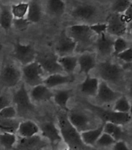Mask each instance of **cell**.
Instances as JSON below:
<instances>
[{"instance_id": "cell-12", "label": "cell", "mask_w": 132, "mask_h": 150, "mask_svg": "<svg viewBox=\"0 0 132 150\" xmlns=\"http://www.w3.org/2000/svg\"><path fill=\"white\" fill-rule=\"evenodd\" d=\"M97 113L105 122H110L120 126L128 124L131 120V116L129 113H120L101 109L97 110Z\"/></svg>"}, {"instance_id": "cell-24", "label": "cell", "mask_w": 132, "mask_h": 150, "mask_svg": "<svg viewBox=\"0 0 132 150\" xmlns=\"http://www.w3.org/2000/svg\"><path fill=\"white\" fill-rule=\"evenodd\" d=\"M42 18V9L39 2L32 1L29 3L28 11L26 19L30 23H36L40 22Z\"/></svg>"}, {"instance_id": "cell-7", "label": "cell", "mask_w": 132, "mask_h": 150, "mask_svg": "<svg viewBox=\"0 0 132 150\" xmlns=\"http://www.w3.org/2000/svg\"><path fill=\"white\" fill-rule=\"evenodd\" d=\"M13 57L24 66L35 61L37 53L32 45H23L17 42L14 47Z\"/></svg>"}, {"instance_id": "cell-14", "label": "cell", "mask_w": 132, "mask_h": 150, "mask_svg": "<svg viewBox=\"0 0 132 150\" xmlns=\"http://www.w3.org/2000/svg\"><path fill=\"white\" fill-rule=\"evenodd\" d=\"M40 130L41 131L43 138H44L48 143L52 145H56L62 140L59 129L52 121H46L41 124Z\"/></svg>"}, {"instance_id": "cell-3", "label": "cell", "mask_w": 132, "mask_h": 150, "mask_svg": "<svg viewBox=\"0 0 132 150\" xmlns=\"http://www.w3.org/2000/svg\"><path fill=\"white\" fill-rule=\"evenodd\" d=\"M68 36L76 43L77 45L88 47L92 43L93 33L89 25H72L68 28Z\"/></svg>"}, {"instance_id": "cell-16", "label": "cell", "mask_w": 132, "mask_h": 150, "mask_svg": "<svg viewBox=\"0 0 132 150\" xmlns=\"http://www.w3.org/2000/svg\"><path fill=\"white\" fill-rule=\"evenodd\" d=\"M114 39L107 33L98 36L96 40V51L102 56H109L114 52Z\"/></svg>"}, {"instance_id": "cell-25", "label": "cell", "mask_w": 132, "mask_h": 150, "mask_svg": "<svg viewBox=\"0 0 132 150\" xmlns=\"http://www.w3.org/2000/svg\"><path fill=\"white\" fill-rule=\"evenodd\" d=\"M72 96V90H60L53 93L54 103L63 110L68 111V101Z\"/></svg>"}, {"instance_id": "cell-44", "label": "cell", "mask_w": 132, "mask_h": 150, "mask_svg": "<svg viewBox=\"0 0 132 150\" xmlns=\"http://www.w3.org/2000/svg\"><path fill=\"white\" fill-rule=\"evenodd\" d=\"M128 30H129V32H130L131 38L132 40V21L128 24Z\"/></svg>"}, {"instance_id": "cell-18", "label": "cell", "mask_w": 132, "mask_h": 150, "mask_svg": "<svg viewBox=\"0 0 132 150\" xmlns=\"http://www.w3.org/2000/svg\"><path fill=\"white\" fill-rule=\"evenodd\" d=\"M75 81V77L72 75L63 74H52L49 75L47 78L44 79L43 84L47 88H54L58 86L65 85L68 83H73Z\"/></svg>"}, {"instance_id": "cell-46", "label": "cell", "mask_w": 132, "mask_h": 150, "mask_svg": "<svg viewBox=\"0 0 132 150\" xmlns=\"http://www.w3.org/2000/svg\"><path fill=\"white\" fill-rule=\"evenodd\" d=\"M129 114L131 116L132 115V100L130 101V110H129Z\"/></svg>"}, {"instance_id": "cell-40", "label": "cell", "mask_w": 132, "mask_h": 150, "mask_svg": "<svg viewBox=\"0 0 132 150\" xmlns=\"http://www.w3.org/2000/svg\"><path fill=\"white\" fill-rule=\"evenodd\" d=\"M90 27L92 33L96 34L97 36L107 33V23H95L90 25Z\"/></svg>"}, {"instance_id": "cell-1", "label": "cell", "mask_w": 132, "mask_h": 150, "mask_svg": "<svg viewBox=\"0 0 132 150\" xmlns=\"http://www.w3.org/2000/svg\"><path fill=\"white\" fill-rule=\"evenodd\" d=\"M58 127L61 139L64 140L68 149L77 150L84 147V143L81 139L80 133L74 126L70 123L68 118V114L65 113H59L58 116Z\"/></svg>"}, {"instance_id": "cell-26", "label": "cell", "mask_w": 132, "mask_h": 150, "mask_svg": "<svg viewBox=\"0 0 132 150\" xmlns=\"http://www.w3.org/2000/svg\"><path fill=\"white\" fill-rule=\"evenodd\" d=\"M58 62L62 69L63 72H67L68 75H71L76 69L78 65V58L72 55L63 56L58 58Z\"/></svg>"}, {"instance_id": "cell-9", "label": "cell", "mask_w": 132, "mask_h": 150, "mask_svg": "<svg viewBox=\"0 0 132 150\" xmlns=\"http://www.w3.org/2000/svg\"><path fill=\"white\" fill-rule=\"evenodd\" d=\"M21 77L22 74L18 68L13 65H7L0 73V82L6 87H14L18 84Z\"/></svg>"}, {"instance_id": "cell-34", "label": "cell", "mask_w": 132, "mask_h": 150, "mask_svg": "<svg viewBox=\"0 0 132 150\" xmlns=\"http://www.w3.org/2000/svg\"><path fill=\"white\" fill-rule=\"evenodd\" d=\"M129 43L124 38H116L114 39V52L113 54L116 56L118 54L123 52L128 48H129Z\"/></svg>"}, {"instance_id": "cell-6", "label": "cell", "mask_w": 132, "mask_h": 150, "mask_svg": "<svg viewBox=\"0 0 132 150\" xmlns=\"http://www.w3.org/2000/svg\"><path fill=\"white\" fill-rule=\"evenodd\" d=\"M107 34L116 38H124L128 30V25L124 20L121 14H111L107 19Z\"/></svg>"}, {"instance_id": "cell-39", "label": "cell", "mask_w": 132, "mask_h": 150, "mask_svg": "<svg viewBox=\"0 0 132 150\" xmlns=\"http://www.w3.org/2000/svg\"><path fill=\"white\" fill-rule=\"evenodd\" d=\"M116 57L121 61L124 62L125 63H131L132 62V47H129L125 51H124L123 52H121Z\"/></svg>"}, {"instance_id": "cell-42", "label": "cell", "mask_w": 132, "mask_h": 150, "mask_svg": "<svg viewBox=\"0 0 132 150\" xmlns=\"http://www.w3.org/2000/svg\"><path fill=\"white\" fill-rule=\"evenodd\" d=\"M112 150H131L128 144L124 140L116 142V143L113 146Z\"/></svg>"}, {"instance_id": "cell-36", "label": "cell", "mask_w": 132, "mask_h": 150, "mask_svg": "<svg viewBox=\"0 0 132 150\" xmlns=\"http://www.w3.org/2000/svg\"><path fill=\"white\" fill-rule=\"evenodd\" d=\"M116 140L113 137L110 136V134L103 132V134H101L98 140H97V142H96V145L99 147L106 148V147L113 146L114 144L116 143Z\"/></svg>"}, {"instance_id": "cell-33", "label": "cell", "mask_w": 132, "mask_h": 150, "mask_svg": "<svg viewBox=\"0 0 132 150\" xmlns=\"http://www.w3.org/2000/svg\"><path fill=\"white\" fill-rule=\"evenodd\" d=\"M16 137L15 134L10 133H0V145L7 149L13 148L16 143Z\"/></svg>"}, {"instance_id": "cell-41", "label": "cell", "mask_w": 132, "mask_h": 150, "mask_svg": "<svg viewBox=\"0 0 132 150\" xmlns=\"http://www.w3.org/2000/svg\"><path fill=\"white\" fill-rule=\"evenodd\" d=\"M122 17H123L124 20L125 21L127 24H129L132 21V2L131 1V3L129 5V6L126 11L122 14Z\"/></svg>"}, {"instance_id": "cell-19", "label": "cell", "mask_w": 132, "mask_h": 150, "mask_svg": "<svg viewBox=\"0 0 132 150\" xmlns=\"http://www.w3.org/2000/svg\"><path fill=\"white\" fill-rule=\"evenodd\" d=\"M30 97L31 100L35 102H47L53 98V93L51 91V89L47 88L44 84L36 86L33 87L30 91Z\"/></svg>"}, {"instance_id": "cell-10", "label": "cell", "mask_w": 132, "mask_h": 150, "mask_svg": "<svg viewBox=\"0 0 132 150\" xmlns=\"http://www.w3.org/2000/svg\"><path fill=\"white\" fill-rule=\"evenodd\" d=\"M13 100L20 112H27L34 109V105L30 97V94L27 92L24 84H23L14 93Z\"/></svg>"}, {"instance_id": "cell-20", "label": "cell", "mask_w": 132, "mask_h": 150, "mask_svg": "<svg viewBox=\"0 0 132 150\" xmlns=\"http://www.w3.org/2000/svg\"><path fill=\"white\" fill-rule=\"evenodd\" d=\"M78 65H79L80 72L86 75H89L93 69L96 67V56L92 53H83L78 58Z\"/></svg>"}, {"instance_id": "cell-47", "label": "cell", "mask_w": 132, "mask_h": 150, "mask_svg": "<svg viewBox=\"0 0 132 150\" xmlns=\"http://www.w3.org/2000/svg\"><path fill=\"white\" fill-rule=\"evenodd\" d=\"M65 150H73V149H66Z\"/></svg>"}, {"instance_id": "cell-11", "label": "cell", "mask_w": 132, "mask_h": 150, "mask_svg": "<svg viewBox=\"0 0 132 150\" xmlns=\"http://www.w3.org/2000/svg\"><path fill=\"white\" fill-rule=\"evenodd\" d=\"M70 123L79 133L92 129V121L87 114L80 111H72L68 114Z\"/></svg>"}, {"instance_id": "cell-21", "label": "cell", "mask_w": 132, "mask_h": 150, "mask_svg": "<svg viewBox=\"0 0 132 150\" xmlns=\"http://www.w3.org/2000/svg\"><path fill=\"white\" fill-rule=\"evenodd\" d=\"M100 81L96 77H92L90 74L85 76V79L80 84V90L83 93L90 96H96L98 91Z\"/></svg>"}, {"instance_id": "cell-17", "label": "cell", "mask_w": 132, "mask_h": 150, "mask_svg": "<svg viewBox=\"0 0 132 150\" xmlns=\"http://www.w3.org/2000/svg\"><path fill=\"white\" fill-rule=\"evenodd\" d=\"M97 15V8L90 4H83L76 6L72 12V16L82 20H92Z\"/></svg>"}, {"instance_id": "cell-15", "label": "cell", "mask_w": 132, "mask_h": 150, "mask_svg": "<svg viewBox=\"0 0 132 150\" xmlns=\"http://www.w3.org/2000/svg\"><path fill=\"white\" fill-rule=\"evenodd\" d=\"M121 96V94L113 90L108 83H105L103 81L100 82L98 91H97L96 96L101 103H114Z\"/></svg>"}, {"instance_id": "cell-38", "label": "cell", "mask_w": 132, "mask_h": 150, "mask_svg": "<svg viewBox=\"0 0 132 150\" xmlns=\"http://www.w3.org/2000/svg\"><path fill=\"white\" fill-rule=\"evenodd\" d=\"M30 23L27 21L26 18L23 19H13V27H15L16 29L20 31H23L25 30H27L28 28Z\"/></svg>"}, {"instance_id": "cell-8", "label": "cell", "mask_w": 132, "mask_h": 150, "mask_svg": "<svg viewBox=\"0 0 132 150\" xmlns=\"http://www.w3.org/2000/svg\"><path fill=\"white\" fill-rule=\"evenodd\" d=\"M48 145V142L39 134L29 138H20L16 141V150H42Z\"/></svg>"}, {"instance_id": "cell-29", "label": "cell", "mask_w": 132, "mask_h": 150, "mask_svg": "<svg viewBox=\"0 0 132 150\" xmlns=\"http://www.w3.org/2000/svg\"><path fill=\"white\" fill-rule=\"evenodd\" d=\"M20 123L16 118L0 119V131L4 133L15 134L17 132Z\"/></svg>"}, {"instance_id": "cell-5", "label": "cell", "mask_w": 132, "mask_h": 150, "mask_svg": "<svg viewBox=\"0 0 132 150\" xmlns=\"http://www.w3.org/2000/svg\"><path fill=\"white\" fill-rule=\"evenodd\" d=\"M37 62L40 65L42 69L45 72L52 74H61L63 70L58 62V57L54 53H45L37 54Z\"/></svg>"}, {"instance_id": "cell-45", "label": "cell", "mask_w": 132, "mask_h": 150, "mask_svg": "<svg viewBox=\"0 0 132 150\" xmlns=\"http://www.w3.org/2000/svg\"><path fill=\"white\" fill-rule=\"evenodd\" d=\"M128 93H129V96L131 98L132 100V82L130 84V86H129V90H128Z\"/></svg>"}, {"instance_id": "cell-35", "label": "cell", "mask_w": 132, "mask_h": 150, "mask_svg": "<svg viewBox=\"0 0 132 150\" xmlns=\"http://www.w3.org/2000/svg\"><path fill=\"white\" fill-rule=\"evenodd\" d=\"M130 3L131 1H128V0L114 1L111 5V10H112L113 13L122 15L126 11V9H128Z\"/></svg>"}, {"instance_id": "cell-32", "label": "cell", "mask_w": 132, "mask_h": 150, "mask_svg": "<svg viewBox=\"0 0 132 150\" xmlns=\"http://www.w3.org/2000/svg\"><path fill=\"white\" fill-rule=\"evenodd\" d=\"M130 110V101L128 97L124 95H121L115 102L112 110L120 113H129Z\"/></svg>"}, {"instance_id": "cell-13", "label": "cell", "mask_w": 132, "mask_h": 150, "mask_svg": "<svg viewBox=\"0 0 132 150\" xmlns=\"http://www.w3.org/2000/svg\"><path fill=\"white\" fill-rule=\"evenodd\" d=\"M77 45L68 34L64 30L61 33L59 38L57 41L55 50L61 57L71 55L72 52L76 50Z\"/></svg>"}, {"instance_id": "cell-28", "label": "cell", "mask_w": 132, "mask_h": 150, "mask_svg": "<svg viewBox=\"0 0 132 150\" xmlns=\"http://www.w3.org/2000/svg\"><path fill=\"white\" fill-rule=\"evenodd\" d=\"M103 132L110 134L116 142L121 140L124 136V131L121 126L110 122H105L103 124Z\"/></svg>"}, {"instance_id": "cell-37", "label": "cell", "mask_w": 132, "mask_h": 150, "mask_svg": "<svg viewBox=\"0 0 132 150\" xmlns=\"http://www.w3.org/2000/svg\"><path fill=\"white\" fill-rule=\"evenodd\" d=\"M16 109L13 106H9L0 110V119L16 118Z\"/></svg>"}, {"instance_id": "cell-4", "label": "cell", "mask_w": 132, "mask_h": 150, "mask_svg": "<svg viewBox=\"0 0 132 150\" xmlns=\"http://www.w3.org/2000/svg\"><path fill=\"white\" fill-rule=\"evenodd\" d=\"M21 74L25 83L30 86L34 87L36 86L43 84L44 70L36 61L23 66Z\"/></svg>"}, {"instance_id": "cell-22", "label": "cell", "mask_w": 132, "mask_h": 150, "mask_svg": "<svg viewBox=\"0 0 132 150\" xmlns=\"http://www.w3.org/2000/svg\"><path fill=\"white\" fill-rule=\"evenodd\" d=\"M39 131L40 128L38 127L37 125L33 121L28 120L20 122L17 133L20 138H29L37 134Z\"/></svg>"}, {"instance_id": "cell-43", "label": "cell", "mask_w": 132, "mask_h": 150, "mask_svg": "<svg viewBox=\"0 0 132 150\" xmlns=\"http://www.w3.org/2000/svg\"><path fill=\"white\" fill-rule=\"evenodd\" d=\"M9 104H10V101L6 96H0V110L10 106Z\"/></svg>"}, {"instance_id": "cell-23", "label": "cell", "mask_w": 132, "mask_h": 150, "mask_svg": "<svg viewBox=\"0 0 132 150\" xmlns=\"http://www.w3.org/2000/svg\"><path fill=\"white\" fill-rule=\"evenodd\" d=\"M103 132V125L97 128H92L85 132H81V139L84 145L86 146H94L101 134Z\"/></svg>"}, {"instance_id": "cell-2", "label": "cell", "mask_w": 132, "mask_h": 150, "mask_svg": "<svg viewBox=\"0 0 132 150\" xmlns=\"http://www.w3.org/2000/svg\"><path fill=\"white\" fill-rule=\"evenodd\" d=\"M97 72L103 82L119 85L124 80V69L121 65L110 61H104L96 65Z\"/></svg>"}, {"instance_id": "cell-27", "label": "cell", "mask_w": 132, "mask_h": 150, "mask_svg": "<svg viewBox=\"0 0 132 150\" xmlns=\"http://www.w3.org/2000/svg\"><path fill=\"white\" fill-rule=\"evenodd\" d=\"M13 19L11 9L6 6H2L0 11V26L2 29L9 30L13 26Z\"/></svg>"}, {"instance_id": "cell-31", "label": "cell", "mask_w": 132, "mask_h": 150, "mask_svg": "<svg viewBox=\"0 0 132 150\" xmlns=\"http://www.w3.org/2000/svg\"><path fill=\"white\" fill-rule=\"evenodd\" d=\"M29 3L27 2H20L17 4H13L11 6V12L14 19L26 18L28 11Z\"/></svg>"}, {"instance_id": "cell-30", "label": "cell", "mask_w": 132, "mask_h": 150, "mask_svg": "<svg viewBox=\"0 0 132 150\" xmlns=\"http://www.w3.org/2000/svg\"><path fill=\"white\" fill-rule=\"evenodd\" d=\"M47 9L54 16H61L65 13V3L61 0H50L47 2Z\"/></svg>"}]
</instances>
